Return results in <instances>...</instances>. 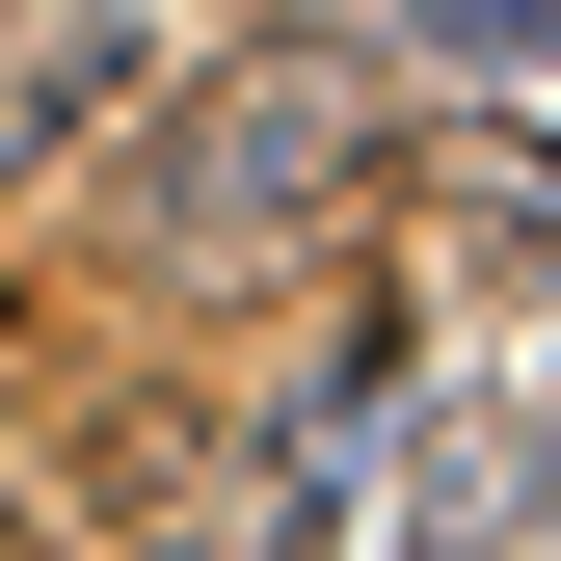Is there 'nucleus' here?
Segmentation results:
<instances>
[{
	"mask_svg": "<svg viewBox=\"0 0 561 561\" xmlns=\"http://www.w3.org/2000/svg\"><path fill=\"white\" fill-rule=\"evenodd\" d=\"M347 187H375V107H347L321 54H267V81L134 134V267H161V295H267L295 241H347Z\"/></svg>",
	"mask_w": 561,
	"mask_h": 561,
	"instance_id": "f257e3e1",
	"label": "nucleus"
},
{
	"mask_svg": "<svg viewBox=\"0 0 561 561\" xmlns=\"http://www.w3.org/2000/svg\"><path fill=\"white\" fill-rule=\"evenodd\" d=\"M401 215L455 267H561V134H401Z\"/></svg>",
	"mask_w": 561,
	"mask_h": 561,
	"instance_id": "f03ea898",
	"label": "nucleus"
}]
</instances>
